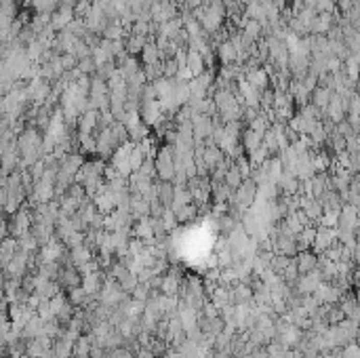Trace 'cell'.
<instances>
[{
  "mask_svg": "<svg viewBox=\"0 0 360 358\" xmlns=\"http://www.w3.org/2000/svg\"><path fill=\"white\" fill-rule=\"evenodd\" d=\"M175 162H173V154H171L169 150H162L160 156H158V162H156V173L162 177V179H171L175 175Z\"/></svg>",
  "mask_w": 360,
  "mask_h": 358,
  "instance_id": "6da1fadb",
  "label": "cell"
},
{
  "mask_svg": "<svg viewBox=\"0 0 360 358\" xmlns=\"http://www.w3.org/2000/svg\"><path fill=\"white\" fill-rule=\"evenodd\" d=\"M253 196H255V181L253 179H247L243 181V185L236 190V202L240 207H249L253 202Z\"/></svg>",
  "mask_w": 360,
  "mask_h": 358,
  "instance_id": "7a4b0ae2",
  "label": "cell"
}]
</instances>
